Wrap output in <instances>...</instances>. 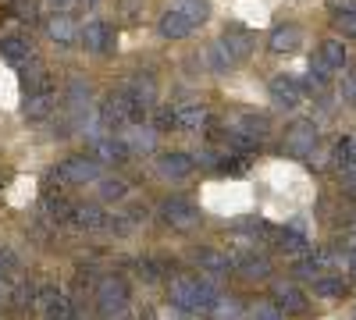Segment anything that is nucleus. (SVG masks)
<instances>
[{"label": "nucleus", "mask_w": 356, "mask_h": 320, "mask_svg": "<svg viewBox=\"0 0 356 320\" xmlns=\"http://www.w3.org/2000/svg\"><path fill=\"white\" fill-rule=\"evenodd\" d=\"M171 303L186 313H211L221 303V296H218V285L211 274H200V278L182 274L171 281Z\"/></svg>", "instance_id": "f257e3e1"}, {"label": "nucleus", "mask_w": 356, "mask_h": 320, "mask_svg": "<svg viewBox=\"0 0 356 320\" xmlns=\"http://www.w3.org/2000/svg\"><path fill=\"white\" fill-rule=\"evenodd\" d=\"M97 313L104 320H125L129 317V285L118 274H104L97 281Z\"/></svg>", "instance_id": "f03ea898"}, {"label": "nucleus", "mask_w": 356, "mask_h": 320, "mask_svg": "<svg viewBox=\"0 0 356 320\" xmlns=\"http://www.w3.org/2000/svg\"><path fill=\"white\" fill-rule=\"evenodd\" d=\"M54 178H57V185H86V182H100L104 178V164L93 157V153H82V157H68V160H61L57 164V171H54Z\"/></svg>", "instance_id": "7ed1b4c3"}, {"label": "nucleus", "mask_w": 356, "mask_h": 320, "mask_svg": "<svg viewBox=\"0 0 356 320\" xmlns=\"http://www.w3.org/2000/svg\"><path fill=\"white\" fill-rule=\"evenodd\" d=\"M161 221L168 224V228H175V231H193V228H200V207L193 199H186V196H168L164 203H161Z\"/></svg>", "instance_id": "20e7f679"}, {"label": "nucleus", "mask_w": 356, "mask_h": 320, "mask_svg": "<svg viewBox=\"0 0 356 320\" xmlns=\"http://www.w3.org/2000/svg\"><path fill=\"white\" fill-rule=\"evenodd\" d=\"M317 150V125L314 121H296L292 128H285V153L296 160H310Z\"/></svg>", "instance_id": "39448f33"}, {"label": "nucleus", "mask_w": 356, "mask_h": 320, "mask_svg": "<svg viewBox=\"0 0 356 320\" xmlns=\"http://www.w3.org/2000/svg\"><path fill=\"white\" fill-rule=\"evenodd\" d=\"M267 93H271V103L282 107V110H296L303 103V85L292 75H275L271 82H267Z\"/></svg>", "instance_id": "423d86ee"}, {"label": "nucleus", "mask_w": 356, "mask_h": 320, "mask_svg": "<svg viewBox=\"0 0 356 320\" xmlns=\"http://www.w3.org/2000/svg\"><path fill=\"white\" fill-rule=\"evenodd\" d=\"M154 167H157V174H161L164 182H186L189 174H193V167H196V160H193L189 153L171 150V153H161V157L154 160Z\"/></svg>", "instance_id": "0eeeda50"}, {"label": "nucleus", "mask_w": 356, "mask_h": 320, "mask_svg": "<svg viewBox=\"0 0 356 320\" xmlns=\"http://www.w3.org/2000/svg\"><path fill=\"white\" fill-rule=\"evenodd\" d=\"M271 303L282 313H303L307 310V292L296 281H275L271 285Z\"/></svg>", "instance_id": "6e6552de"}, {"label": "nucleus", "mask_w": 356, "mask_h": 320, "mask_svg": "<svg viewBox=\"0 0 356 320\" xmlns=\"http://www.w3.org/2000/svg\"><path fill=\"white\" fill-rule=\"evenodd\" d=\"M79 40H82V47H86L89 53H111V50H114V33H111V25L100 22V18L86 22V28H82Z\"/></svg>", "instance_id": "1a4fd4ad"}, {"label": "nucleus", "mask_w": 356, "mask_h": 320, "mask_svg": "<svg viewBox=\"0 0 356 320\" xmlns=\"http://www.w3.org/2000/svg\"><path fill=\"white\" fill-rule=\"evenodd\" d=\"M93 157H97L100 164H122V160H129L132 153H129V146H125L122 135L107 132V135H93Z\"/></svg>", "instance_id": "9d476101"}, {"label": "nucleus", "mask_w": 356, "mask_h": 320, "mask_svg": "<svg viewBox=\"0 0 356 320\" xmlns=\"http://www.w3.org/2000/svg\"><path fill=\"white\" fill-rule=\"evenodd\" d=\"M36 306L47 313V320H75V310H72V303L57 292V288H40L36 292Z\"/></svg>", "instance_id": "9b49d317"}, {"label": "nucleus", "mask_w": 356, "mask_h": 320, "mask_svg": "<svg viewBox=\"0 0 356 320\" xmlns=\"http://www.w3.org/2000/svg\"><path fill=\"white\" fill-rule=\"evenodd\" d=\"M221 43H225V50L232 53V61L243 65V61H250V53H253V47H257V36L246 33V28H235V25H232V28H225Z\"/></svg>", "instance_id": "f8f14e48"}, {"label": "nucleus", "mask_w": 356, "mask_h": 320, "mask_svg": "<svg viewBox=\"0 0 356 320\" xmlns=\"http://www.w3.org/2000/svg\"><path fill=\"white\" fill-rule=\"evenodd\" d=\"M57 110V90H43V93H29L22 103L25 121H47L50 114Z\"/></svg>", "instance_id": "ddd939ff"}, {"label": "nucleus", "mask_w": 356, "mask_h": 320, "mask_svg": "<svg viewBox=\"0 0 356 320\" xmlns=\"http://www.w3.org/2000/svg\"><path fill=\"white\" fill-rule=\"evenodd\" d=\"M47 36H50L57 47H75V40H79L82 33L75 28V22H72L65 11H54V15L47 18Z\"/></svg>", "instance_id": "4468645a"}, {"label": "nucleus", "mask_w": 356, "mask_h": 320, "mask_svg": "<svg viewBox=\"0 0 356 320\" xmlns=\"http://www.w3.org/2000/svg\"><path fill=\"white\" fill-rule=\"evenodd\" d=\"M0 57H4L8 65H15V68H25L29 61H36L33 43H29L25 36H4L0 40Z\"/></svg>", "instance_id": "2eb2a0df"}, {"label": "nucleus", "mask_w": 356, "mask_h": 320, "mask_svg": "<svg viewBox=\"0 0 356 320\" xmlns=\"http://www.w3.org/2000/svg\"><path fill=\"white\" fill-rule=\"evenodd\" d=\"M175 121H178V128H186V132H200L207 121H211V114H207L203 103L189 100V103H178L175 107Z\"/></svg>", "instance_id": "dca6fc26"}, {"label": "nucleus", "mask_w": 356, "mask_h": 320, "mask_svg": "<svg viewBox=\"0 0 356 320\" xmlns=\"http://www.w3.org/2000/svg\"><path fill=\"white\" fill-rule=\"evenodd\" d=\"M232 132H239V135H246L250 142H267V135H271V121L264 118V114H243L239 121L232 125Z\"/></svg>", "instance_id": "f3484780"}, {"label": "nucleus", "mask_w": 356, "mask_h": 320, "mask_svg": "<svg viewBox=\"0 0 356 320\" xmlns=\"http://www.w3.org/2000/svg\"><path fill=\"white\" fill-rule=\"evenodd\" d=\"M235 271H239L246 281H267L271 278V260H267L264 253H246L235 260Z\"/></svg>", "instance_id": "a211bd4d"}, {"label": "nucleus", "mask_w": 356, "mask_h": 320, "mask_svg": "<svg viewBox=\"0 0 356 320\" xmlns=\"http://www.w3.org/2000/svg\"><path fill=\"white\" fill-rule=\"evenodd\" d=\"M267 47H271L275 53H292L303 47V28L300 25H278L271 36H267Z\"/></svg>", "instance_id": "6ab92c4d"}, {"label": "nucleus", "mask_w": 356, "mask_h": 320, "mask_svg": "<svg viewBox=\"0 0 356 320\" xmlns=\"http://www.w3.org/2000/svg\"><path fill=\"white\" fill-rule=\"evenodd\" d=\"M129 153H154L157 150V128L150 125H132L129 132H122Z\"/></svg>", "instance_id": "aec40b11"}, {"label": "nucleus", "mask_w": 356, "mask_h": 320, "mask_svg": "<svg viewBox=\"0 0 356 320\" xmlns=\"http://www.w3.org/2000/svg\"><path fill=\"white\" fill-rule=\"evenodd\" d=\"M72 221H75V228H82V231H107V228H111V217H107L100 207H93V203H79L75 214H72Z\"/></svg>", "instance_id": "412c9836"}, {"label": "nucleus", "mask_w": 356, "mask_h": 320, "mask_svg": "<svg viewBox=\"0 0 356 320\" xmlns=\"http://www.w3.org/2000/svg\"><path fill=\"white\" fill-rule=\"evenodd\" d=\"M196 260H200L203 274H211V278H228L235 271V260L228 253H218V249H203Z\"/></svg>", "instance_id": "4be33fe9"}, {"label": "nucleus", "mask_w": 356, "mask_h": 320, "mask_svg": "<svg viewBox=\"0 0 356 320\" xmlns=\"http://www.w3.org/2000/svg\"><path fill=\"white\" fill-rule=\"evenodd\" d=\"M129 96L139 100V103H146V107H154L157 103V82H154V75L150 71H136L129 78Z\"/></svg>", "instance_id": "5701e85b"}, {"label": "nucleus", "mask_w": 356, "mask_h": 320, "mask_svg": "<svg viewBox=\"0 0 356 320\" xmlns=\"http://www.w3.org/2000/svg\"><path fill=\"white\" fill-rule=\"evenodd\" d=\"M22 82H25V96L29 93H43V90H54V82H50V71L43 61H29L22 68Z\"/></svg>", "instance_id": "b1692460"}, {"label": "nucleus", "mask_w": 356, "mask_h": 320, "mask_svg": "<svg viewBox=\"0 0 356 320\" xmlns=\"http://www.w3.org/2000/svg\"><path fill=\"white\" fill-rule=\"evenodd\" d=\"M157 33H161L164 40H186V36L193 33V25L178 15L175 8H168V11L161 15V22H157Z\"/></svg>", "instance_id": "393cba45"}, {"label": "nucleus", "mask_w": 356, "mask_h": 320, "mask_svg": "<svg viewBox=\"0 0 356 320\" xmlns=\"http://www.w3.org/2000/svg\"><path fill=\"white\" fill-rule=\"evenodd\" d=\"M278 242H282V253H292V256H307V253H314V246H310V239L303 235V228H300V224L282 228V231H278Z\"/></svg>", "instance_id": "a878e982"}, {"label": "nucleus", "mask_w": 356, "mask_h": 320, "mask_svg": "<svg viewBox=\"0 0 356 320\" xmlns=\"http://www.w3.org/2000/svg\"><path fill=\"white\" fill-rule=\"evenodd\" d=\"M171 8L182 15L193 28L196 25H203L207 18H211V4H207V0H171Z\"/></svg>", "instance_id": "bb28decb"}, {"label": "nucleus", "mask_w": 356, "mask_h": 320, "mask_svg": "<svg viewBox=\"0 0 356 320\" xmlns=\"http://www.w3.org/2000/svg\"><path fill=\"white\" fill-rule=\"evenodd\" d=\"M346 278L342 274H321L317 281H314V292L321 296V299H342L346 296Z\"/></svg>", "instance_id": "cd10ccee"}, {"label": "nucleus", "mask_w": 356, "mask_h": 320, "mask_svg": "<svg viewBox=\"0 0 356 320\" xmlns=\"http://www.w3.org/2000/svg\"><path fill=\"white\" fill-rule=\"evenodd\" d=\"M207 65H211V71L214 75H228L232 68H235V61H232V53L225 50V43L218 40V43H211L207 47Z\"/></svg>", "instance_id": "c85d7f7f"}, {"label": "nucleus", "mask_w": 356, "mask_h": 320, "mask_svg": "<svg viewBox=\"0 0 356 320\" xmlns=\"http://www.w3.org/2000/svg\"><path fill=\"white\" fill-rule=\"evenodd\" d=\"M43 210H47V217H54V221H72V214H75V207L65 199V196H57V192H47L43 196Z\"/></svg>", "instance_id": "c756f323"}, {"label": "nucleus", "mask_w": 356, "mask_h": 320, "mask_svg": "<svg viewBox=\"0 0 356 320\" xmlns=\"http://www.w3.org/2000/svg\"><path fill=\"white\" fill-rule=\"evenodd\" d=\"M317 53L328 61L332 71H342V68H346V43H342V40H324Z\"/></svg>", "instance_id": "7c9ffc66"}, {"label": "nucleus", "mask_w": 356, "mask_h": 320, "mask_svg": "<svg viewBox=\"0 0 356 320\" xmlns=\"http://www.w3.org/2000/svg\"><path fill=\"white\" fill-rule=\"evenodd\" d=\"M97 196H100L104 203H122V199L129 196V185H125L122 178H100V189H97Z\"/></svg>", "instance_id": "2f4dec72"}, {"label": "nucleus", "mask_w": 356, "mask_h": 320, "mask_svg": "<svg viewBox=\"0 0 356 320\" xmlns=\"http://www.w3.org/2000/svg\"><path fill=\"white\" fill-rule=\"evenodd\" d=\"M328 78H332V68H328V61H324L321 53H314L310 57V90H324V85H328Z\"/></svg>", "instance_id": "473e14b6"}, {"label": "nucleus", "mask_w": 356, "mask_h": 320, "mask_svg": "<svg viewBox=\"0 0 356 320\" xmlns=\"http://www.w3.org/2000/svg\"><path fill=\"white\" fill-rule=\"evenodd\" d=\"M296 278H303V281H317L321 278V260L314 253L300 256V264H296Z\"/></svg>", "instance_id": "72a5a7b5"}, {"label": "nucleus", "mask_w": 356, "mask_h": 320, "mask_svg": "<svg viewBox=\"0 0 356 320\" xmlns=\"http://www.w3.org/2000/svg\"><path fill=\"white\" fill-rule=\"evenodd\" d=\"M250 320H282V310L275 303H257L250 310Z\"/></svg>", "instance_id": "f704fd0d"}, {"label": "nucleus", "mask_w": 356, "mask_h": 320, "mask_svg": "<svg viewBox=\"0 0 356 320\" xmlns=\"http://www.w3.org/2000/svg\"><path fill=\"white\" fill-rule=\"evenodd\" d=\"M11 11L18 15V22H36V0H15V4H11Z\"/></svg>", "instance_id": "c9c22d12"}, {"label": "nucleus", "mask_w": 356, "mask_h": 320, "mask_svg": "<svg viewBox=\"0 0 356 320\" xmlns=\"http://www.w3.org/2000/svg\"><path fill=\"white\" fill-rule=\"evenodd\" d=\"M335 18H332V25L339 28L342 36H356V15H342V11H332Z\"/></svg>", "instance_id": "e433bc0d"}, {"label": "nucleus", "mask_w": 356, "mask_h": 320, "mask_svg": "<svg viewBox=\"0 0 356 320\" xmlns=\"http://www.w3.org/2000/svg\"><path fill=\"white\" fill-rule=\"evenodd\" d=\"M342 100H346L349 107H356V68H349V71L342 75Z\"/></svg>", "instance_id": "4c0bfd02"}, {"label": "nucleus", "mask_w": 356, "mask_h": 320, "mask_svg": "<svg viewBox=\"0 0 356 320\" xmlns=\"http://www.w3.org/2000/svg\"><path fill=\"white\" fill-rule=\"evenodd\" d=\"M250 167V160L246 157H225V164H218V171L221 174H243Z\"/></svg>", "instance_id": "58836bf2"}, {"label": "nucleus", "mask_w": 356, "mask_h": 320, "mask_svg": "<svg viewBox=\"0 0 356 320\" xmlns=\"http://www.w3.org/2000/svg\"><path fill=\"white\" fill-rule=\"evenodd\" d=\"M339 182H342V192L356 199V171H353V167H346V171L339 174Z\"/></svg>", "instance_id": "ea45409f"}, {"label": "nucleus", "mask_w": 356, "mask_h": 320, "mask_svg": "<svg viewBox=\"0 0 356 320\" xmlns=\"http://www.w3.org/2000/svg\"><path fill=\"white\" fill-rule=\"evenodd\" d=\"M157 128H178V121H175V110H168V107H164V110L157 114Z\"/></svg>", "instance_id": "a19ab883"}, {"label": "nucleus", "mask_w": 356, "mask_h": 320, "mask_svg": "<svg viewBox=\"0 0 356 320\" xmlns=\"http://www.w3.org/2000/svg\"><path fill=\"white\" fill-rule=\"evenodd\" d=\"M332 11H342V15H356V0H328Z\"/></svg>", "instance_id": "79ce46f5"}, {"label": "nucleus", "mask_w": 356, "mask_h": 320, "mask_svg": "<svg viewBox=\"0 0 356 320\" xmlns=\"http://www.w3.org/2000/svg\"><path fill=\"white\" fill-rule=\"evenodd\" d=\"M47 4H50L54 11H65V8H72V4H75V0H47Z\"/></svg>", "instance_id": "37998d69"}, {"label": "nucleus", "mask_w": 356, "mask_h": 320, "mask_svg": "<svg viewBox=\"0 0 356 320\" xmlns=\"http://www.w3.org/2000/svg\"><path fill=\"white\" fill-rule=\"evenodd\" d=\"M349 167H353V171H356V135H353V139H349Z\"/></svg>", "instance_id": "c03bdc74"}, {"label": "nucleus", "mask_w": 356, "mask_h": 320, "mask_svg": "<svg viewBox=\"0 0 356 320\" xmlns=\"http://www.w3.org/2000/svg\"><path fill=\"white\" fill-rule=\"evenodd\" d=\"M349 278H353V281H356V246H353V249H349Z\"/></svg>", "instance_id": "a18cd8bd"}, {"label": "nucleus", "mask_w": 356, "mask_h": 320, "mask_svg": "<svg viewBox=\"0 0 356 320\" xmlns=\"http://www.w3.org/2000/svg\"><path fill=\"white\" fill-rule=\"evenodd\" d=\"M136 8H139V0H125V15H129V18L136 15Z\"/></svg>", "instance_id": "49530a36"}, {"label": "nucleus", "mask_w": 356, "mask_h": 320, "mask_svg": "<svg viewBox=\"0 0 356 320\" xmlns=\"http://www.w3.org/2000/svg\"><path fill=\"white\" fill-rule=\"evenodd\" d=\"M82 4H86V8H97V4H100V0H82Z\"/></svg>", "instance_id": "de8ad7c7"}, {"label": "nucleus", "mask_w": 356, "mask_h": 320, "mask_svg": "<svg viewBox=\"0 0 356 320\" xmlns=\"http://www.w3.org/2000/svg\"><path fill=\"white\" fill-rule=\"evenodd\" d=\"M353 317H356V310H353Z\"/></svg>", "instance_id": "09e8293b"}]
</instances>
